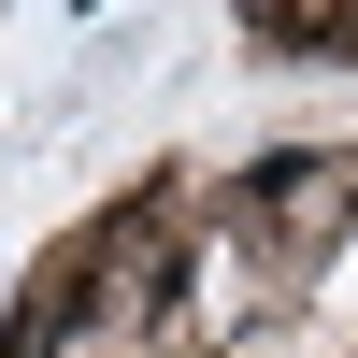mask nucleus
<instances>
[{
	"label": "nucleus",
	"mask_w": 358,
	"mask_h": 358,
	"mask_svg": "<svg viewBox=\"0 0 358 358\" xmlns=\"http://www.w3.org/2000/svg\"><path fill=\"white\" fill-rule=\"evenodd\" d=\"M358 215V158H315V143H287V158L244 172V244L273 258V273H315V258L344 244Z\"/></svg>",
	"instance_id": "f257e3e1"
}]
</instances>
